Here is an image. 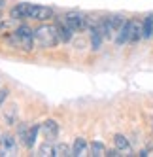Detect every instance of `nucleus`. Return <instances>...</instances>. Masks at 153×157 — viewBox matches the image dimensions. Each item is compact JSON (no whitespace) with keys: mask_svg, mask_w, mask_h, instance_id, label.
<instances>
[{"mask_svg":"<svg viewBox=\"0 0 153 157\" xmlns=\"http://www.w3.org/2000/svg\"><path fill=\"white\" fill-rule=\"evenodd\" d=\"M0 17H2V10H0Z\"/></svg>","mask_w":153,"mask_h":157,"instance_id":"nucleus-19","label":"nucleus"},{"mask_svg":"<svg viewBox=\"0 0 153 157\" xmlns=\"http://www.w3.org/2000/svg\"><path fill=\"white\" fill-rule=\"evenodd\" d=\"M38 134H40V125H30V127L27 129V134H25V138H23V144L27 146L28 150H30V148H34Z\"/></svg>","mask_w":153,"mask_h":157,"instance_id":"nucleus-11","label":"nucleus"},{"mask_svg":"<svg viewBox=\"0 0 153 157\" xmlns=\"http://www.w3.org/2000/svg\"><path fill=\"white\" fill-rule=\"evenodd\" d=\"M72 155L74 157H81V155H89V144H87L85 138L78 136L74 140V146H72Z\"/></svg>","mask_w":153,"mask_h":157,"instance_id":"nucleus-10","label":"nucleus"},{"mask_svg":"<svg viewBox=\"0 0 153 157\" xmlns=\"http://www.w3.org/2000/svg\"><path fill=\"white\" fill-rule=\"evenodd\" d=\"M40 131L43 132V136H46V138H55L57 134H59V125H57V121L47 119V121H43L42 125H40Z\"/></svg>","mask_w":153,"mask_h":157,"instance_id":"nucleus-9","label":"nucleus"},{"mask_svg":"<svg viewBox=\"0 0 153 157\" xmlns=\"http://www.w3.org/2000/svg\"><path fill=\"white\" fill-rule=\"evenodd\" d=\"M59 19H62L64 23H66L68 27H72L76 32L87 30V29H89V23H91V19L87 17L85 13H81V12H66V13H62Z\"/></svg>","mask_w":153,"mask_h":157,"instance_id":"nucleus-4","label":"nucleus"},{"mask_svg":"<svg viewBox=\"0 0 153 157\" xmlns=\"http://www.w3.org/2000/svg\"><path fill=\"white\" fill-rule=\"evenodd\" d=\"M9 17L15 21H36V23H46L53 21L57 17L55 10L51 6H42V4H30V2H19L9 8Z\"/></svg>","mask_w":153,"mask_h":157,"instance_id":"nucleus-1","label":"nucleus"},{"mask_svg":"<svg viewBox=\"0 0 153 157\" xmlns=\"http://www.w3.org/2000/svg\"><path fill=\"white\" fill-rule=\"evenodd\" d=\"M17 151V140L12 134H2L0 136V155H13Z\"/></svg>","mask_w":153,"mask_h":157,"instance_id":"nucleus-6","label":"nucleus"},{"mask_svg":"<svg viewBox=\"0 0 153 157\" xmlns=\"http://www.w3.org/2000/svg\"><path fill=\"white\" fill-rule=\"evenodd\" d=\"M142 38H153V13H149L146 19H144V23H142Z\"/></svg>","mask_w":153,"mask_h":157,"instance_id":"nucleus-13","label":"nucleus"},{"mask_svg":"<svg viewBox=\"0 0 153 157\" xmlns=\"http://www.w3.org/2000/svg\"><path fill=\"white\" fill-rule=\"evenodd\" d=\"M129 36H130V21H123V25L115 32V44L125 46V44H129Z\"/></svg>","mask_w":153,"mask_h":157,"instance_id":"nucleus-8","label":"nucleus"},{"mask_svg":"<svg viewBox=\"0 0 153 157\" xmlns=\"http://www.w3.org/2000/svg\"><path fill=\"white\" fill-rule=\"evenodd\" d=\"M89 155H95V157L106 155V148H104V144H102L100 140H95V142H91V146H89Z\"/></svg>","mask_w":153,"mask_h":157,"instance_id":"nucleus-15","label":"nucleus"},{"mask_svg":"<svg viewBox=\"0 0 153 157\" xmlns=\"http://www.w3.org/2000/svg\"><path fill=\"white\" fill-rule=\"evenodd\" d=\"M57 21V29H59V36H61V42L62 44H66V42H72V38L76 36V30L72 29V27H68L66 23H64L62 19H59V17H55Z\"/></svg>","mask_w":153,"mask_h":157,"instance_id":"nucleus-7","label":"nucleus"},{"mask_svg":"<svg viewBox=\"0 0 153 157\" xmlns=\"http://www.w3.org/2000/svg\"><path fill=\"white\" fill-rule=\"evenodd\" d=\"M123 17L121 15H108L104 19L98 21V27H100V32H102V36L104 38H112L115 36V32L119 30V27L123 25Z\"/></svg>","mask_w":153,"mask_h":157,"instance_id":"nucleus-5","label":"nucleus"},{"mask_svg":"<svg viewBox=\"0 0 153 157\" xmlns=\"http://www.w3.org/2000/svg\"><path fill=\"white\" fill-rule=\"evenodd\" d=\"M4 44L9 49H15L21 53H32L36 49L34 48V29L27 25L25 21H21L13 30L4 34Z\"/></svg>","mask_w":153,"mask_h":157,"instance_id":"nucleus-2","label":"nucleus"},{"mask_svg":"<svg viewBox=\"0 0 153 157\" xmlns=\"http://www.w3.org/2000/svg\"><path fill=\"white\" fill-rule=\"evenodd\" d=\"M8 97H9V89L8 87H2V89H0V108L4 106V102L8 100Z\"/></svg>","mask_w":153,"mask_h":157,"instance_id":"nucleus-18","label":"nucleus"},{"mask_svg":"<svg viewBox=\"0 0 153 157\" xmlns=\"http://www.w3.org/2000/svg\"><path fill=\"white\" fill-rule=\"evenodd\" d=\"M114 144H115V148L119 151H130V142H129V138L125 136V134H115Z\"/></svg>","mask_w":153,"mask_h":157,"instance_id":"nucleus-14","label":"nucleus"},{"mask_svg":"<svg viewBox=\"0 0 153 157\" xmlns=\"http://www.w3.org/2000/svg\"><path fill=\"white\" fill-rule=\"evenodd\" d=\"M61 44L57 23H40L34 29V48L36 49H53Z\"/></svg>","mask_w":153,"mask_h":157,"instance_id":"nucleus-3","label":"nucleus"},{"mask_svg":"<svg viewBox=\"0 0 153 157\" xmlns=\"http://www.w3.org/2000/svg\"><path fill=\"white\" fill-rule=\"evenodd\" d=\"M36 153H38V155H53V146H51V142L42 144L40 148L36 150Z\"/></svg>","mask_w":153,"mask_h":157,"instance_id":"nucleus-17","label":"nucleus"},{"mask_svg":"<svg viewBox=\"0 0 153 157\" xmlns=\"http://www.w3.org/2000/svg\"><path fill=\"white\" fill-rule=\"evenodd\" d=\"M53 155L55 157H62V155H72V148L70 146H66V144H55L53 146Z\"/></svg>","mask_w":153,"mask_h":157,"instance_id":"nucleus-16","label":"nucleus"},{"mask_svg":"<svg viewBox=\"0 0 153 157\" xmlns=\"http://www.w3.org/2000/svg\"><path fill=\"white\" fill-rule=\"evenodd\" d=\"M142 38V23L136 19H130V36H129V44H134Z\"/></svg>","mask_w":153,"mask_h":157,"instance_id":"nucleus-12","label":"nucleus"}]
</instances>
